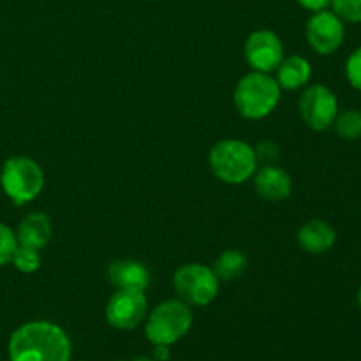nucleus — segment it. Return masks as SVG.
Segmentation results:
<instances>
[{
  "label": "nucleus",
  "mask_w": 361,
  "mask_h": 361,
  "mask_svg": "<svg viewBox=\"0 0 361 361\" xmlns=\"http://www.w3.org/2000/svg\"><path fill=\"white\" fill-rule=\"evenodd\" d=\"M18 245L20 243H18L16 233L7 224L0 222V267H6L13 261Z\"/></svg>",
  "instance_id": "6ab92c4d"
},
{
  "label": "nucleus",
  "mask_w": 361,
  "mask_h": 361,
  "mask_svg": "<svg viewBox=\"0 0 361 361\" xmlns=\"http://www.w3.org/2000/svg\"><path fill=\"white\" fill-rule=\"evenodd\" d=\"M7 355L9 361H71L73 344L59 324L30 321L11 334Z\"/></svg>",
  "instance_id": "f257e3e1"
},
{
  "label": "nucleus",
  "mask_w": 361,
  "mask_h": 361,
  "mask_svg": "<svg viewBox=\"0 0 361 361\" xmlns=\"http://www.w3.org/2000/svg\"><path fill=\"white\" fill-rule=\"evenodd\" d=\"M345 76H348L351 87L361 90V46L349 55L348 62H345Z\"/></svg>",
  "instance_id": "412c9836"
},
{
  "label": "nucleus",
  "mask_w": 361,
  "mask_h": 361,
  "mask_svg": "<svg viewBox=\"0 0 361 361\" xmlns=\"http://www.w3.org/2000/svg\"><path fill=\"white\" fill-rule=\"evenodd\" d=\"M335 130L342 140L356 141L361 137V111L360 109H345L338 113L334 122Z\"/></svg>",
  "instance_id": "f3484780"
},
{
  "label": "nucleus",
  "mask_w": 361,
  "mask_h": 361,
  "mask_svg": "<svg viewBox=\"0 0 361 361\" xmlns=\"http://www.w3.org/2000/svg\"><path fill=\"white\" fill-rule=\"evenodd\" d=\"M303 122L314 130H326L338 115V101L324 85H312L302 94L298 102Z\"/></svg>",
  "instance_id": "6e6552de"
},
{
  "label": "nucleus",
  "mask_w": 361,
  "mask_h": 361,
  "mask_svg": "<svg viewBox=\"0 0 361 361\" xmlns=\"http://www.w3.org/2000/svg\"><path fill=\"white\" fill-rule=\"evenodd\" d=\"M210 169L221 182L240 185L254 176L257 169L256 152L242 140H222L212 147L208 155Z\"/></svg>",
  "instance_id": "f03ea898"
},
{
  "label": "nucleus",
  "mask_w": 361,
  "mask_h": 361,
  "mask_svg": "<svg viewBox=\"0 0 361 361\" xmlns=\"http://www.w3.org/2000/svg\"><path fill=\"white\" fill-rule=\"evenodd\" d=\"M281 101L277 80L267 73L245 74L235 88V106L243 118L261 120L270 115Z\"/></svg>",
  "instance_id": "7ed1b4c3"
},
{
  "label": "nucleus",
  "mask_w": 361,
  "mask_h": 361,
  "mask_svg": "<svg viewBox=\"0 0 361 361\" xmlns=\"http://www.w3.org/2000/svg\"><path fill=\"white\" fill-rule=\"evenodd\" d=\"M214 274L217 275L219 281L231 282L242 277L243 271L247 270V257L245 254L236 249H228L217 257L214 264Z\"/></svg>",
  "instance_id": "dca6fc26"
},
{
  "label": "nucleus",
  "mask_w": 361,
  "mask_h": 361,
  "mask_svg": "<svg viewBox=\"0 0 361 361\" xmlns=\"http://www.w3.org/2000/svg\"><path fill=\"white\" fill-rule=\"evenodd\" d=\"M154 360L168 361L169 360V345H154Z\"/></svg>",
  "instance_id": "b1692460"
},
{
  "label": "nucleus",
  "mask_w": 361,
  "mask_h": 361,
  "mask_svg": "<svg viewBox=\"0 0 361 361\" xmlns=\"http://www.w3.org/2000/svg\"><path fill=\"white\" fill-rule=\"evenodd\" d=\"M331 6L342 21L361 23V0H331Z\"/></svg>",
  "instance_id": "aec40b11"
},
{
  "label": "nucleus",
  "mask_w": 361,
  "mask_h": 361,
  "mask_svg": "<svg viewBox=\"0 0 361 361\" xmlns=\"http://www.w3.org/2000/svg\"><path fill=\"white\" fill-rule=\"evenodd\" d=\"M192 310L182 300H166L147 317L145 335L154 345L176 344L192 326Z\"/></svg>",
  "instance_id": "20e7f679"
},
{
  "label": "nucleus",
  "mask_w": 361,
  "mask_h": 361,
  "mask_svg": "<svg viewBox=\"0 0 361 361\" xmlns=\"http://www.w3.org/2000/svg\"><path fill=\"white\" fill-rule=\"evenodd\" d=\"M11 263L21 274H34L41 267V254H39L37 249H32V247L18 245Z\"/></svg>",
  "instance_id": "a211bd4d"
},
{
  "label": "nucleus",
  "mask_w": 361,
  "mask_h": 361,
  "mask_svg": "<svg viewBox=\"0 0 361 361\" xmlns=\"http://www.w3.org/2000/svg\"><path fill=\"white\" fill-rule=\"evenodd\" d=\"M305 35L314 51H317L319 55H331L344 42V21L334 11L324 9L319 13H312L310 20L307 21Z\"/></svg>",
  "instance_id": "1a4fd4ad"
},
{
  "label": "nucleus",
  "mask_w": 361,
  "mask_h": 361,
  "mask_svg": "<svg viewBox=\"0 0 361 361\" xmlns=\"http://www.w3.org/2000/svg\"><path fill=\"white\" fill-rule=\"evenodd\" d=\"M337 242V233L321 219H312L305 222L298 231V245L309 254H324Z\"/></svg>",
  "instance_id": "4468645a"
},
{
  "label": "nucleus",
  "mask_w": 361,
  "mask_h": 361,
  "mask_svg": "<svg viewBox=\"0 0 361 361\" xmlns=\"http://www.w3.org/2000/svg\"><path fill=\"white\" fill-rule=\"evenodd\" d=\"M221 281L214 270L201 263L180 267L173 275V288L178 300L189 307H207L217 298Z\"/></svg>",
  "instance_id": "423d86ee"
},
{
  "label": "nucleus",
  "mask_w": 361,
  "mask_h": 361,
  "mask_svg": "<svg viewBox=\"0 0 361 361\" xmlns=\"http://www.w3.org/2000/svg\"><path fill=\"white\" fill-rule=\"evenodd\" d=\"M254 152H256L257 162H264V164H271L279 157V147L271 141H263L254 148Z\"/></svg>",
  "instance_id": "4be33fe9"
},
{
  "label": "nucleus",
  "mask_w": 361,
  "mask_h": 361,
  "mask_svg": "<svg viewBox=\"0 0 361 361\" xmlns=\"http://www.w3.org/2000/svg\"><path fill=\"white\" fill-rule=\"evenodd\" d=\"M148 312V302L145 291H127L116 289L106 305V321L115 330L130 331L140 326Z\"/></svg>",
  "instance_id": "0eeeda50"
},
{
  "label": "nucleus",
  "mask_w": 361,
  "mask_h": 361,
  "mask_svg": "<svg viewBox=\"0 0 361 361\" xmlns=\"http://www.w3.org/2000/svg\"><path fill=\"white\" fill-rule=\"evenodd\" d=\"M284 59V44L271 30H256L245 41V60L257 73H274Z\"/></svg>",
  "instance_id": "9d476101"
},
{
  "label": "nucleus",
  "mask_w": 361,
  "mask_h": 361,
  "mask_svg": "<svg viewBox=\"0 0 361 361\" xmlns=\"http://www.w3.org/2000/svg\"><path fill=\"white\" fill-rule=\"evenodd\" d=\"M254 189L263 200L282 201L291 194L293 180L286 169L264 164L254 173Z\"/></svg>",
  "instance_id": "9b49d317"
},
{
  "label": "nucleus",
  "mask_w": 361,
  "mask_h": 361,
  "mask_svg": "<svg viewBox=\"0 0 361 361\" xmlns=\"http://www.w3.org/2000/svg\"><path fill=\"white\" fill-rule=\"evenodd\" d=\"M0 185L4 194L21 207L34 201L44 187V171L30 157H11L0 171Z\"/></svg>",
  "instance_id": "39448f33"
},
{
  "label": "nucleus",
  "mask_w": 361,
  "mask_h": 361,
  "mask_svg": "<svg viewBox=\"0 0 361 361\" xmlns=\"http://www.w3.org/2000/svg\"><path fill=\"white\" fill-rule=\"evenodd\" d=\"M277 73V83L281 88L286 90H298V88L305 87L312 76V67L307 59L300 55L284 56L279 67L275 69Z\"/></svg>",
  "instance_id": "2eb2a0df"
},
{
  "label": "nucleus",
  "mask_w": 361,
  "mask_h": 361,
  "mask_svg": "<svg viewBox=\"0 0 361 361\" xmlns=\"http://www.w3.org/2000/svg\"><path fill=\"white\" fill-rule=\"evenodd\" d=\"M53 235L51 221L42 212H32L21 219L16 229V238L20 245L32 247V249H44Z\"/></svg>",
  "instance_id": "ddd939ff"
},
{
  "label": "nucleus",
  "mask_w": 361,
  "mask_h": 361,
  "mask_svg": "<svg viewBox=\"0 0 361 361\" xmlns=\"http://www.w3.org/2000/svg\"><path fill=\"white\" fill-rule=\"evenodd\" d=\"M133 361H157V360L150 358V356H137V358H134Z\"/></svg>",
  "instance_id": "393cba45"
},
{
  "label": "nucleus",
  "mask_w": 361,
  "mask_h": 361,
  "mask_svg": "<svg viewBox=\"0 0 361 361\" xmlns=\"http://www.w3.org/2000/svg\"><path fill=\"white\" fill-rule=\"evenodd\" d=\"M108 279L116 289L145 291L150 284V271L140 261L122 259L109 264Z\"/></svg>",
  "instance_id": "f8f14e48"
},
{
  "label": "nucleus",
  "mask_w": 361,
  "mask_h": 361,
  "mask_svg": "<svg viewBox=\"0 0 361 361\" xmlns=\"http://www.w3.org/2000/svg\"><path fill=\"white\" fill-rule=\"evenodd\" d=\"M298 4L310 13H319V11L328 9V6H331V0H298Z\"/></svg>",
  "instance_id": "5701e85b"
},
{
  "label": "nucleus",
  "mask_w": 361,
  "mask_h": 361,
  "mask_svg": "<svg viewBox=\"0 0 361 361\" xmlns=\"http://www.w3.org/2000/svg\"><path fill=\"white\" fill-rule=\"evenodd\" d=\"M358 305H360V309H361V286H360V289H358Z\"/></svg>",
  "instance_id": "a878e982"
}]
</instances>
